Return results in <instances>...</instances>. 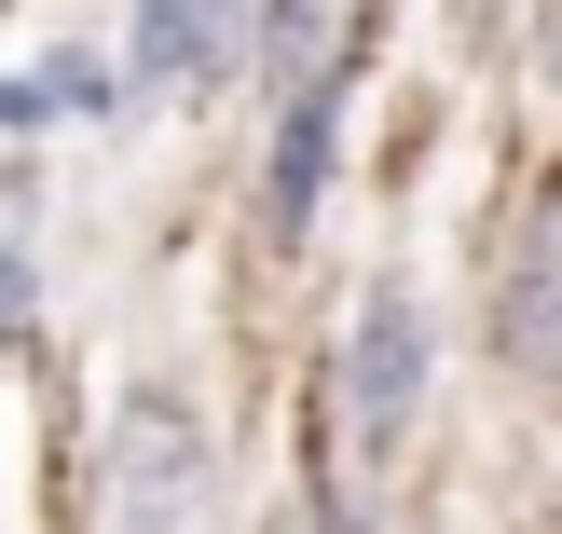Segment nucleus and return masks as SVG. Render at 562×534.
Instances as JSON below:
<instances>
[{
  "label": "nucleus",
  "instance_id": "1a4fd4ad",
  "mask_svg": "<svg viewBox=\"0 0 562 534\" xmlns=\"http://www.w3.org/2000/svg\"><path fill=\"white\" fill-rule=\"evenodd\" d=\"M261 534H357V521H344V493H289V508H274Z\"/></svg>",
  "mask_w": 562,
  "mask_h": 534
},
{
  "label": "nucleus",
  "instance_id": "f257e3e1",
  "mask_svg": "<svg viewBox=\"0 0 562 534\" xmlns=\"http://www.w3.org/2000/svg\"><path fill=\"white\" fill-rule=\"evenodd\" d=\"M220 508V439H206V398L165 371H137L110 398V534H206Z\"/></svg>",
  "mask_w": 562,
  "mask_h": 534
},
{
  "label": "nucleus",
  "instance_id": "39448f33",
  "mask_svg": "<svg viewBox=\"0 0 562 534\" xmlns=\"http://www.w3.org/2000/svg\"><path fill=\"white\" fill-rule=\"evenodd\" d=\"M329 151H344V69L302 82V96H274V151H261V234L302 247L329 206Z\"/></svg>",
  "mask_w": 562,
  "mask_h": 534
},
{
  "label": "nucleus",
  "instance_id": "f03ea898",
  "mask_svg": "<svg viewBox=\"0 0 562 534\" xmlns=\"http://www.w3.org/2000/svg\"><path fill=\"white\" fill-rule=\"evenodd\" d=\"M329 384H344V439H357V466H398L412 425H426V384H439V316H426V288H412V274H371V288H357Z\"/></svg>",
  "mask_w": 562,
  "mask_h": 534
},
{
  "label": "nucleus",
  "instance_id": "6e6552de",
  "mask_svg": "<svg viewBox=\"0 0 562 534\" xmlns=\"http://www.w3.org/2000/svg\"><path fill=\"white\" fill-rule=\"evenodd\" d=\"M27 302H42V192L27 164H0V343L27 329Z\"/></svg>",
  "mask_w": 562,
  "mask_h": 534
},
{
  "label": "nucleus",
  "instance_id": "423d86ee",
  "mask_svg": "<svg viewBox=\"0 0 562 534\" xmlns=\"http://www.w3.org/2000/svg\"><path fill=\"white\" fill-rule=\"evenodd\" d=\"M137 82L110 69L97 42H55V55H27L14 82H0V137H55V124H110Z\"/></svg>",
  "mask_w": 562,
  "mask_h": 534
},
{
  "label": "nucleus",
  "instance_id": "7ed1b4c3",
  "mask_svg": "<svg viewBox=\"0 0 562 534\" xmlns=\"http://www.w3.org/2000/svg\"><path fill=\"white\" fill-rule=\"evenodd\" d=\"M247 27H261V0H137L124 14V82L151 110H192L247 69Z\"/></svg>",
  "mask_w": 562,
  "mask_h": 534
},
{
  "label": "nucleus",
  "instance_id": "0eeeda50",
  "mask_svg": "<svg viewBox=\"0 0 562 534\" xmlns=\"http://www.w3.org/2000/svg\"><path fill=\"white\" fill-rule=\"evenodd\" d=\"M247 55H261L274 96H302V82L344 69V0H261V27H247Z\"/></svg>",
  "mask_w": 562,
  "mask_h": 534
},
{
  "label": "nucleus",
  "instance_id": "20e7f679",
  "mask_svg": "<svg viewBox=\"0 0 562 534\" xmlns=\"http://www.w3.org/2000/svg\"><path fill=\"white\" fill-rule=\"evenodd\" d=\"M494 356H508V384H562V164L536 179L508 261H494Z\"/></svg>",
  "mask_w": 562,
  "mask_h": 534
}]
</instances>
